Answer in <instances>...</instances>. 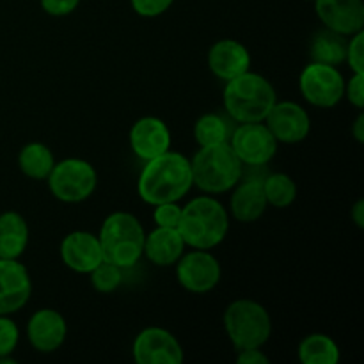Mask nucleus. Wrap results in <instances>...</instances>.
Instances as JSON below:
<instances>
[{
    "label": "nucleus",
    "instance_id": "obj_32",
    "mask_svg": "<svg viewBox=\"0 0 364 364\" xmlns=\"http://www.w3.org/2000/svg\"><path fill=\"white\" fill-rule=\"evenodd\" d=\"M345 95L348 102L361 110L364 107V73H354V77L345 84Z\"/></svg>",
    "mask_w": 364,
    "mask_h": 364
},
{
    "label": "nucleus",
    "instance_id": "obj_30",
    "mask_svg": "<svg viewBox=\"0 0 364 364\" xmlns=\"http://www.w3.org/2000/svg\"><path fill=\"white\" fill-rule=\"evenodd\" d=\"M345 63H348V66H350L354 73H364V31L350 36Z\"/></svg>",
    "mask_w": 364,
    "mask_h": 364
},
{
    "label": "nucleus",
    "instance_id": "obj_10",
    "mask_svg": "<svg viewBox=\"0 0 364 364\" xmlns=\"http://www.w3.org/2000/svg\"><path fill=\"white\" fill-rule=\"evenodd\" d=\"M223 270L212 252L194 249L176 262L178 283L191 294H208L219 284Z\"/></svg>",
    "mask_w": 364,
    "mask_h": 364
},
{
    "label": "nucleus",
    "instance_id": "obj_18",
    "mask_svg": "<svg viewBox=\"0 0 364 364\" xmlns=\"http://www.w3.org/2000/svg\"><path fill=\"white\" fill-rule=\"evenodd\" d=\"M231 191L230 210L238 223H256L265 213L269 203L263 191V178L242 176Z\"/></svg>",
    "mask_w": 364,
    "mask_h": 364
},
{
    "label": "nucleus",
    "instance_id": "obj_22",
    "mask_svg": "<svg viewBox=\"0 0 364 364\" xmlns=\"http://www.w3.org/2000/svg\"><path fill=\"white\" fill-rule=\"evenodd\" d=\"M347 36L323 28L318 31L311 39L309 46V57L311 63L329 64V66H340L347 59Z\"/></svg>",
    "mask_w": 364,
    "mask_h": 364
},
{
    "label": "nucleus",
    "instance_id": "obj_27",
    "mask_svg": "<svg viewBox=\"0 0 364 364\" xmlns=\"http://www.w3.org/2000/svg\"><path fill=\"white\" fill-rule=\"evenodd\" d=\"M91 284L100 294H112L123 283V269L103 259L95 270L89 272Z\"/></svg>",
    "mask_w": 364,
    "mask_h": 364
},
{
    "label": "nucleus",
    "instance_id": "obj_12",
    "mask_svg": "<svg viewBox=\"0 0 364 364\" xmlns=\"http://www.w3.org/2000/svg\"><path fill=\"white\" fill-rule=\"evenodd\" d=\"M263 121L274 139L283 144L302 142L311 132V117L308 110L295 102H276Z\"/></svg>",
    "mask_w": 364,
    "mask_h": 364
},
{
    "label": "nucleus",
    "instance_id": "obj_15",
    "mask_svg": "<svg viewBox=\"0 0 364 364\" xmlns=\"http://www.w3.org/2000/svg\"><path fill=\"white\" fill-rule=\"evenodd\" d=\"M60 259L68 269L78 274H89L103 262L98 235L89 231H71L60 242Z\"/></svg>",
    "mask_w": 364,
    "mask_h": 364
},
{
    "label": "nucleus",
    "instance_id": "obj_19",
    "mask_svg": "<svg viewBox=\"0 0 364 364\" xmlns=\"http://www.w3.org/2000/svg\"><path fill=\"white\" fill-rule=\"evenodd\" d=\"M208 68L217 78L228 82L251 68V53L235 39H220L210 48Z\"/></svg>",
    "mask_w": 364,
    "mask_h": 364
},
{
    "label": "nucleus",
    "instance_id": "obj_6",
    "mask_svg": "<svg viewBox=\"0 0 364 364\" xmlns=\"http://www.w3.org/2000/svg\"><path fill=\"white\" fill-rule=\"evenodd\" d=\"M224 327L235 350L262 348L272 334V320L259 302L251 299L233 301L224 311Z\"/></svg>",
    "mask_w": 364,
    "mask_h": 364
},
{
    "label": "nucleus",
    "instance_id": "obj_34",
    "mask_svg": "<svg viewBox=\"0 0 364 364\" xmlns=\"http://www.w3.org/2000/svg\"><path fill=\"white\" fill-rule=\"evenodd\" d=\"M238 364H269L270 359L262 348H244L237 354Z\"/></svg>",
    "mask_w": 364,
    "mask_h": 364
},
{
    "label": "nucleus",
    "instance_id": "obj_28",
    "mask_svg": "<svg viewBox=\"0 0 364 364\" xmlns=\"http://www.w3.org/2000/svg\"><path fill=\"white\" fill-rule=\"evenodd\" d=\"M18 340H20V331L18 326L7 315L0 316V363H13L9 355L16 348Z\"/></svg>",
    "mask_w": 364,
    "mask_h": 364
},
{
    "label": "nucleus",
    "instance_id": "obj_1",
    "mask_svg": "<svg viewBox=\"0 0 364 364\" xmlns=\"http://www.w3.org/2000/svg\"><path fill=\"white\" fill-rule=\"evenodd\" d=\"M192 181L191 160L176 151H166L148 160L137 181V192L148 205L174 203L188 194Z\"/></svg>",
    "mask_w": 364,
    "mask_h": 364
},
{
    "label": "nucleus",
    "instance_id": "obj_24",
    "mask_svg": "<svg viewBox=\"0 0 364 364\" xmlns=\"http://www.w3.org/2000/svg\"><path fill=\"white\" fill-rule=\"evenodd\" d=\"M340 358V347L327 334H309L299 345V359L302 364H338Z\"/></svg>",
    "mask_w": 364,
    "mask_h": 364
},
{
    "label": "nucleus",
    "instance_id": "obj_9",
    "mask_svg": "<svg viewBox=\"0 0 364 364\" xmlns=\"http://www.w3.org/2000/svg\"><path fill=\"white\" fill-rule=\"evenodd\" d=\"M228 142L244 167L267 166L277 151V141L263 121L240 123L231 132Z\"/></svg>",
    "mask_w": 364,
    "mask_h": 364
},
{
    "label": "nucleus",
    "instance_id": "obj_36",
    "mask_svg": "<svg viewBox=\"0 0 364 364\" xmlns=\"http://www.w3.org/2000/svg\"><path fill=\"white\" fill-rule=\"evenodd\" d=\"M352 134H354L355 141H358L359 144H363L364 142V114L363 112H359V116L355 117L354 127H352Z\"/></svg>",
    "mask_w": 364,
    "mask_h": 364
},
{
    "label": "nucleus",
    "instance_id": "obj_33",
    "mask_svg": "<svg viewBox=\"0 0 364 364\" xmlns=\"http://www.w3.org/2000/svg\"><path fill=\"white\" fill-rule=\"evenodd\" d=\"M43 11L50 16H68L78 7L80 0H39Z\"/></svg>",
    "mask_w": 364,
    "mask_h": 364
},
{
    "label": "nucleus",
    "instance_id": "obj_5",
    "mask_svg": "<svg viewBox=\"0 0 364 364\" xmlns=\"http://www.w3.org/2000/svg\"><path fill=\"white\" fill-rule=\"evenodd\" d=\"M144 228L134 213H110L103 220L98 235L103 259L121 267L123 270L132 269L137 265L144 252Z\"/></svg>",
    "mask_w": 364,
    "mask_h": 364
},
{
    "label": "nucleus",
    "instance_id": "obj_14",
    "mask_svg": "<svg viewBox=\"0 0 364 364\" xmlns=\"http://www.w3.org/2000/svg\"><path fill=\"white\" fill-rule=\"evenodd\" d=\"M315 13L323 27L347 38L364 28L363 0H315Z\"/></svg>",
    "mask_w": 364,
    "mask_h": 364
},
{
    "label": "nucleus",
    "instance_id": "obj_11",
    "mask_svg": "<svg viewBox=\"0 0 364 364\" xmlns=\"http://www.w3.org/2000/svg\"><path fill=\"white\" fill-rule=\"evenodd\" d=\"M132 354L137 364H181L185 359L180 341L162 327L141 331L134 341Z\"/></svg>",
    "mask_w": 364,
    "mask_h": 364
},
{
    "label": "nucleus",
    "instance_id": "obj_26",
    "mask_svg": "<svg viewBox=\"0 0 364 364\" xmlns=\"http://www.w3.org/2000/svg\"><path fill=\"white\" fill-rule=\"evenodd\" d=\"M230 127L219 114H205L194 124V137L199 146H213L230 141Z\"/></svg>",
    "mask_w": 364,
    "mask_h": 364
},
{
    "label": "nucleus",
    "instance_id": "obj_20",
    "mask_svg": "<svg viewBox=\"0 0 364 364\" xmlns=\"http://www.w3.org/2000/svg\"><path fill=\"white\" fill-rule=\"evenodd\" d=\"M185 242L180 231L174 228H160L153 230L144 238V252L142 255L156 267L176 265L178 259L185 252Z\"/></svg>",
    "mask_w": 364,
    "mask_h": 364
},
{
    "label": "nucleus",
    "instance_id": "obj_23",
    "mask_svg": "<svg viewBox=\"0 0 364 364\" xmlns=\"http://www.w3.org/2000/svg\"><path fill=\"white\" fill-rule=\"evenodd\" d=\"M55 166V156L48 146L41 142H31L23 146L18 155V167L31 180H46Z\"/></svg>",
    "mask_w": 364,
    "mask_h": 364
},
{
    "label": "nucleus",
    "instance_id": "obj_8",
    "mask_svg": "<svg viewBox=\"0 0 364 364\" xmlns=\"http://www.w3.org/2000/svg\"><path fill=\"white\" fill-rule=\"evenodd\" d=\"M299 89L311 105L333 109L345 96V78L336 66L309 63L299 78Z\"/></svg>",
    "mask_w": 364,
    "mask_h": 364
},
{
    "label": "nucleus",
    "instance_id": "obj_2",
    "mask_svg": "<svg viewBox=\"0 0 364 364\" xmlns=\"http://www.w3.org/2000/svg\"><path fill=\"white\" fill-rule=\"evenodd\" d=\"M228 230H230L228 210L210 196L194 198L181 208L178 231L188 247L210 251L226 238Z\"/></svg>",
    "mask_w": 364,
    "mask_h": 364
},
{
    "label": "nucleus",
    "instance_id": "obj_4",
    "mask_svg": "<svg viewBox=\"0 0 364 364\" xmlns=\"http://www.w3.org/2000/svg\"><path fill=\"white\" fill-rule=\"evenodd\" d=\"M192 181L206 194L230 192L240 181L244 164L235 155L230 142L201 146L191 160Z\"/></svg>",
    "mask_w": 364,
    "mask_h": 364
},
{
    "label": "nucleus",
    "instance_id": "obj_3",
    "mask_svg": "<svg viewBox=\"0 0 364 364\" xmlns=\"http://www.w3.org/2000/svg\"><path fill=\"white\" fill-rule=\"evenodd\" d=\"M276 102L274 85L263 75L252 71L231 78L224 87V109L237 123L263 121Z\"/></svg>",
    "mask_w": 364,
    "mask_h": 364
},
{
    "label": "nucleus",
    "instance_id": "obj_16",
    "mask_svg": "<svg viewBox=\"0 0 364 364\" xmlns=\"http://www.w3.org/2000/svg\"><path fill=\"white\" fill-rule=\"evenodd\" d=\"M68 336L66 318L59 311L43 308L31 316L27 323V338L32 348L41 354L59 350Z\"/></svg>",
    "mask_w": 364,
    "mask_h": 364
},
{
    "label": "nucleus",
    "instance_id": "obj_29",
    "mask_svg": "<svg viewBox=\"0 0 364 364\" xmlns=\"http://www.w3.org/2000/svg\"><path fill=\"white\" fill-rule=\"evenodd\" d=\"M153 219H155L156 226L174 228V230H178V224H180V219H181V206H178L176 201L155 205Z\"/></svg>",
    "mask_w": 364,
    "mask_h": 364
},
{
    "label": "nucleus",
    "instance_id": "obj_25",
    "mask_svg": "<svg viewBox=\"0 0 364 364\" xmlns=\"http://www.w3.org/2000/svg\"><path fill=\"white\" fill-rule=\"evenodd\" d=\"M267 203L274 208H287L297 199V185L288 174L274 173L263 178Z\"/></svg>",
    "mask_w": 364,
    "mask_h": 364
},
{
    "label": "nucleus",
    "instance_id": "obj_21",
    "mask_svg": "<svg viewBox=\"0 0 364 364\" xmlns=\"http://www.w3.org/2000/svg\"><path fill=\"white\" fill-rule=\"evenodd\" d=\"M28 244V226L18 212L0 213V258L18 259Z\"/></svg>",
    "mask_w": 364,
    "mask_h": 364
},
{
    "label": "nucleus",
    "instance_id": "obj_17",
    "mask_svg": "<svg viewBox=\"0 0 364 364\" xmlns=\"http://www.w3.org/2000/svg\"><path fill=\"white\" fill-rule=\"evenodd\" d=\"M130 146L135 156L148 162L171 148L169 127L162 119L153 116L141 117L130 130Z\"/></svg>",
    "mask_w": 364,
    "mask_h": 364
},
{
    "label": "nucleus",
    "instance_id": "obj_7",
    "mask_svg": "<svg viewBox=\"0 0 364 364\" xmlns=\"http://www.w3.org/2000/svg\"><path fill=\"white\" fill-rule=\"evenodd\" d=\"M48 187L52 194L63 203H82L91 198L98 185L95 167L82 159H66L55 162L48 174Z\"/></svg>",
    "mask_w": 364,
    "mask_h": 364
},
{
    "label": "nucleus",
    "instance_id": "obj_37",
    "mask_svg": "<svg viewBox=\"0 0 364 364\" xmlns=\"http://www.w3.org/2000/svg\"><path fill=\"white\" fill-rule=\"evenodd\" d=\"M306 2H315V0H306Z\"/></svg>",
    "mask_w": 364,
    "mask_h": 364
},
{
    "label": "nucleus",
    "instance_id": "obj_31",
    "mask_svg": "<svg viewBox=\"0 0 364 364\" xmlns=\"http://www.w3.org/2000/svg\"><path fill=\"white\" fill-rule=\"evenodd\" d=\"M132 9L144 18H156L166 13L174 0H130Z\"/></svg>",
    "mask_w": 364,
    "mask_h": 364
},
{
    "label": "nucleus",
    "instance_id": "obj_35",
    "mask_svg": "<svg viewBox=\"0 0 364 364\" xmlns=\"http://www.w3.org/2000/svg\"><path fill=\"white\" fill-rule=\"evenodd\" d=\"M352 219H354L355 226H358L359 230H363L364 228V199H359V201L354 205V208H352Z\"/></svg>",
    "mask_w": 364,
    "mask_h": 364
},
{
    "label": "nucleus",
    "instance_id": "obj_13",
    "mask_svg": "<svg viewBox=\"0 0 364 364\" xmlns=\"http://www.w3.org/2000/svg\"><path fill=\"white\" fill-rule=\"evenodd\" d=\"M31 294L32 283L25 265L18 259L0 258V316L20 311Z\"/></svg>",
    "mask_w": 364,
    "mask_h": 364
}]
</instances>
